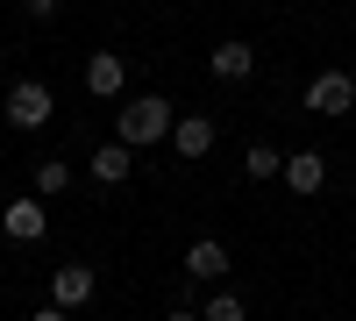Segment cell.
I'll return each mask as SVG.
<instances>
[{
  "label": "cell",
  "mask_w": 356,
  "mask_h": 321,
  "mask_svg": "<svg viewBox=\"0 0 356 321\" xmlns=\"http://www.w3.org/2000/svg\"><path fill=\"white\" fill-rule=\"evenodd\" d=\"M171 122H178V107H171L164 93H136L122 114H114V143L150 150V143H171Z\"/></svg>",
  "instance_id": "cell-1"
},
{
  "label": "cell",
  "mask_w": 356,
  "mask_h": 321,
  "mask_svg": "<svg viewBox=\"0 0 356 321\" xmlns=\"http://www.w3.org/2000/svg\"><path fill=\"white\" fill-rule=\"evenodd\" d=\"M8 129H50V114H57V100H50V86L43 79H15L8 86Z\"/></svg>",
  "instance_id": "cell-2"
},
{
  "label": "cell",
  "mask_w": 356,
  "mask_h": 321,
  "mask_svg": "<svg viewBox=\"0 0 356 321\" xmlns=\"http://www.w3.org/2000/svg\"><path fill=\"white\" fill-rule=\"evenodd\" d=\"M0 236H8V243H43V236H50V208H43L36 193L0 200Z\"/></svg>",
  "instance_id": "cell-3"
},
{
  "label": "cell",
  "mask_w": 356,
  "mask_h": 321,
  "mask_svg": "<svg viewBox=\"0 0 356 321\" xmlns=\"http://www.w3.org/2000/svg\"><path fill=\"white\" fill-rule=\"evenodd\" d=\"M307 107H314V114H328V122L356 114V79H349V72H321V79L307 86Z\"/></svg>",
  "instance_id": "cell-4"
},
{
  "label": "cell",
  "mask_w": 356,
  "mask_h": 321,
  "mask_svg": "<svg viewBox=\"0 0 356 321\" xmlns=\"http://www.w3.org/2000/svg\"><path fill=\"white\" fill-rule=\"evenodd\" d=\"M86 93L122 100V93H129V57H122V50H93V57H86Z\"/></svg>",
  "instance_id": "cell-5"
},
{
  "label": "cell",
  "mask_w": 356,
  "mask_h": 321,
  "mask_svg": "<svg viewBox=\"0 0 356 321\" xmlns=\"http://www.w3.org/2000/svg\"><path fill=\"white\" fill-rule=\"evenodd\" d=\"M214 114H178V122H171V150H178V164H200L207 150H214Z\"/></svg>",
  "instance_id": "cell-6"
},
{
  "label": "cell",
  "mask_w": 356,
  "mask_h": 321,
  "mask_svg": "<svg viewBox=\"0 0 356 321\" xmlns=\"http://www.w3.org/2000/svg\"><path fill=\"white\" fill-rule=\"evenodd\" d=\"M93 293H100L93 265H57V272H50V307H65V314H72V307L93 300Z\"/></svg>",
  "instance_id": "cell-7"
},
{
  "label": "cell",
  "mask_w": 356,
  "mask_h": 321,
  "mask_svg": "<svg viewBox=\"0 0 356 321\" xmlns=\"http://www.w3.org/2000/svg\"><path fill=\"white\" fill-rule=\"evenodd\" d=\"M207 72H214L221 86H235V79H250V72H257V50H250L243 36H228V43L207 50Z\"/></svg>",
  "instance_id": "cell-8"
},
{
  "label": "cell",
  "mask_w": 356,
  "mask_h": 321,
  "mask_svg": "<svg viewBox=\"0 0 356 321\" xmlns=\"http://www.w3.org/2000/svg\"><path fill=\"white\" fill-rule=\"evenodd\" d=\"M278 179H285L292 193H321V186H328V157H321V150H292Z\"/></svg>",
  "instance_id": "cell-9"
},
{
  "label": "cell",
  "mask_w": 356,
  "mask_h": 321,
  "mask_svg": "<svg viewBox=\"0 0 356 321\" xmlns=\"http://www.w3.org/2000/svg\"><path fill=\"white\" fill-rule=\"evenodd\" d=\"M186 279H200V285H221V279H228V250H221L214 236H200V243L186 250Z\"/></svg>",
  "instance_id": "cell-10"
},
{
  "label": "cell",
  "mask_w": 356,
  "mask_h": 321,
  "mask_svg": "<svg viewBox=\"0 0 356 321\" xmlns=\"http://www.w3.org/2000/svg\"><path fill=\"white\" fill-rule=\"evenodd\" d=\"M86 171H93L100 186H122L129 171H136V150H129V143H100V150L86 157Z\"/></svg>",
  "instance_id": "cell-11"
},
{
  "label": "cell",
  "mask_w": 356,
  "mask_h": 321,
  "mask_svg": "<svg viewBox=\"0 0 356 321\" xmlns=\"http://www.w3.org/2000/svg\"><path fill=\"white\" fill-rule=\"evenodd\" d=\"M29 186H36V200H57L72 186V164L65 157H36V171H29Z\"/></svg>",
  "instance_id": "cell-12"
},
{
  "label": "cell",
  "mask_w": 356,
  "mask_h": 321,
  "mask_svg": "<svg viewBox=\"0 0 356 321\" xmlns=\"http://www.w3.org/2000/svg\"><path fill=\"white\" fill-rule=\"evenodd\" d=\"M278 171H285V157L271 150V143H250L243 150V179H278Z\"/></svg>",
  "instance_id": "cell-13"
},
{
  "label": "cell",
  "mask_w": 356,
  "mask_h": 321,
  "mask_svg": "<svg viewBox=\"0 0 356 321\" xmlns=\"http://www.w3.org/2000/svg\"><path fill=\"white\" fill-rule=\"evenodd\" d=\"M250 307H243V293H235V285H214V300H207V314L200 321H243Z\"/></svg>",
  "instance_id": "cell-14"
},
{
  "label": "cell",
  "mask_w": 356,
  "mask_h": 321,
  "mask_svg": "<svg viewBox=\"0 0 356 321\" xmlns=\"http://www.w3.org/2000/svg\"><path fill=\"white\" fill-rule=\"evenodd\" d=\"M22 8H29V15H36V22H50L57 8H65V0H22Z\"/></svg>",
  "instance_id": "cell-15"
},
{
  "label": "cell",
  "mask_w": 356,
  "mask_h": 321,
  "mask_svg": "<svg viewBox=\"0 0 356 321\" xmlns=\"http://www.w3.org/2000/svg\"><path fill=\"white\" fill-rule=\"evenodd\" d=\"M29 321H72L65 307H36V314H29Z\"/></svg>",
  "instance_id": "cell-16"
},
{
  "label": "cell",
  "mask_w": 356,
  "mask_h": 321,
  "mask_svg": "<svg viewBox=\"0 0 356 321\" xmlns=\"http://www.w3.org/2000/svg\"><path fill=\"white\" fill-rule=\"evenodd\" d=\"M164 321H200V314H186V307H178V314H164Z\"/></svg>",
  "instance_id": "cell-17"
},
{
  "label": "cell",
  "mask_w": 356,
  "mask_h": 321,
  "mask_svg": "<svg viewBox=\"0 0 356 321\" xmlns=\"http://www.w3.org/2000/svg\"><path fill=\"white\" fill-rule=\"evenodd\" d=\"M0 200H8V164H0Z\"/></svg>",
  "instance_id": "cell-18"
}]
</instances>
